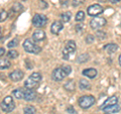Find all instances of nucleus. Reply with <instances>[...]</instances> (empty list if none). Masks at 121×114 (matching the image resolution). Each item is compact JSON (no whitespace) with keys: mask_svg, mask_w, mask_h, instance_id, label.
Returning <instances> with one entry per match:
<instances>
[{"mask_svg":"<svg viewBox=\"0 0 121 114\" xmlns=\"http://www.w3.org/2000/svg\"><path fill=\"white\" fill-rule=\"evenodd\" d=\"M32 39L35 43H39V41H43L45 39V32L41 29H37L33 32L32 35Z\"/></svg>","mask_w":121,"mask_h":114,"instance_id":"11","label":"nucleus"},{"mask_svg":"<svg viewBox=\"0 0 121 114\" xmlns=\"http://www.w3.org/2000/svg\"><path fill=\"white\" fill-rule=\"evenodd\" d=\"M5 54V48H0V57H2L3 55Z\"/></svg>","mask_w":121,"mask_h":114,"instance_id":"37","label":"nucleus"},{"mask_svg":"<svg viewBox=\"0 0 121 114\" xmlns=\"http://www.w3.org/2000/svg\"><path fill=\"white\" fill-rule=\"evenodd\" d=\"M63 69L65 70V72L67 73V75H70L72 72V68L70 66H63Z\"/></svg>","mask_w":121,"mask_h":114,"instance_id":"34","label":"nucleus"},{"mask_svg":"<svg viewBox=\"0 0 121 114\" xmlns=\"http://www.w3.org/2000/svg\"><path fill=\"white\" fill-rule=\"evenodd\" d=\"M7 17H8V13H7L6 11L3 10L0 12V22H3L4 20H6Z\"/></svg>","mask_w":121,"mask_h":114,"instance_id":"30","label":"nucleus"},{"mask_svg":"<svg viewBox=\"0 0 121 114\" xmlns=\"http://www.w3.org/2000/svg\"><path fill=\"white\" fill-rule=\"evenodd\" d=\"M0 37H1V27H0Z\"/></svg>","mask_w":121,"mask_h":114,"instance_id":"40","label":"nucleus"},{"mask_svg":"<svg viewBox=\"0 0 121 114\" xmlns=\"http://www.w3.org/2000/svg\"><path fill=\"white\" fill-rule=\"evenodd\" d=\"M67 73L65 72V70L63 69V67L60 68H56V69H55L54 71H52V78L54 81L56 82H60L62 81L63 79H65L67 77Z\"/></svg>","mask_w":121,"mask_h":114,"instance_id":"7","label":"nucleus"},{"mask_svg":"<svg viewBox=\"0 0 121 114\" xmlns=\"http://www.w3.org/2000/svg\"><path fill=\"white\" fill-rule=\"evenodd\" d=\"M82 28H83L82 24H77V26H76V30H77V32H80L82 30Z\"/></svg>","mask_w":121,"mask_h":114,"instance_id":"36","label":"nucleus"},{"mask_svg":"<svg viewBox=\"0 0 121 114\" xmlns=\"http://www.w3.org/2000/svg\"><path fill=\"white\" fill-rule=\"evenodd\" d=\"M120 109H121V106L118 105V103L115 104V105H112V106H108V107H105L103 108L102 110H103L104 112L106 113H117L118 111H120Z\"/></svg>","mask_w":121,"mask_h":114,"instance_id":"16","label":"nucleus"},{"mask_svg":"<svg viewBox=\"0 0 121 114\" xmlns=\"http://www.w3.org/2000/svg\"><path fill=\"white\" fill-rule=\"evenodd\" d=\"M64 28V25L60 21H55L51 26V31L52 35H59L60 31Z\"/></svg>","mask_w":121,"mask_h":114,"instance_id":"12","label":"nucleus"},{"mask_svg":"<svg viewBox=\"0 0 121 114\" xmlns=\"http://www.w3.org/2000/svg\"><path fill=\"white\" fill-rule=\"evenodd\" d=\"M85 2V0H73V5L74 6H79L83 4V3Z\"/></svg>","mask_w":121,"mask_h":114,"instance_id":"32","label":"nucleus"},{"mask_svg":"<svg viewBox=\"0 0 121 114\" xmlns=\"http://www.w3.org/2000/svg\"><path fill=\"white\" fill-rule=\"evenodd\" d=\"M0 106H1V109L4 112H11L15 108V103H14L13 98L11 96H6L1 102Z\"/></svg>","mask_w":121,"mask_h":114,"instance_id":"4","label":"nucleus"},{"mask_svg":"<svg viewBox=\"0 0 121 114\" xmlns=\"http://www.w3.org/2000/svg\"><path fill=\"white\" fill-rule=\"evenodd\" d=\"M82 74L84 75L85 77H88L90 79H94L97 76V70L93 69V68H89V69H85Z\"/></svg>","mask_w":121,"mask_h":114,"instance_id":"15","label":"nucleus"},{"mask_svg":"<svg viewBox=\"0 0 121 114\" xmlns=\"http://www.w3.org/2000/svg\"><path fill=\"white\" fill-rule=\"evenodd\" d=\"M7 57H8L9 59H16L18 57V53L15 51V50H11L8 52V54H7Z\"/></svg>","mask_w":121,"mask_h":114,"instance_id":"27","label":"nucleus"},{"mask_svg":"<svg viewBox=\"0 0 121 114\" xmlns=\"http://www.w3.org/2000/svg\"><path fill=\"white\" fill-rule=\"evenodd\" d=\"M12 95L15 98H17V99H23L24 98V91H22L20 89H15L12 92Z\"/></svg>","mask_w":121,"mask_h":114,"instance_id":"21","label":"nucleus"},{"mask_svg":"<svg viewBox=\"0 0 121 114\" xmlns=\"http://www.w3.org/2000/svg\"><path fill=\"white\" fill-rule=\"evenodd\" d=\"M41 81V75L39 73H32L28 79L24 82V87L26 89H35Z\"/></svg>","mask_w":121,"mask_h":114,"instance_id":"1","label":"nucleus"},{"mask_svg":"<svg viewBox=\"0 0 121 114\" xmlns=\"http://www.w3.org/2000/svg\"><path fill=\"white\" fill-rule=\"evenodd\" d=\"M104 50L107 52L108 54H113V53H115L117 50H118V45L115 44H109L105 45Z\"/></svg>","mask_w":121,"mask_h":114,"instance_id":"17","label":"nucleus"},{"mask_svg":"<svg viewBox=\"0 0 121 114\" xmlns=\"http://www.w3.org/2000/svg\"><path fill=\"white\" fill-rule=\"evenodd\" d=\"M94 39H94V36L90 35H88V36L86 37V43L87 44H92L93 41H94Z\"/></svg>","mask_w":121,"mask_h":114,"instance_id":"33","label":"nucleus"},{"mask_svg":"<svg viewBox=\"0 0 121 114\" xmlns=\"http://www.w3.org/2000/svg\"><path fill=\"white\" fill-rule=\"evenodd\" d=\"M100 1H102V2H105V1H107V0H100Z\"/></svg>","mask_w":121,"mask_h":114,"instance_id":"41","label":"nucleus"},{"mask_svg":"<svg viewBox=\"0 0 121 114\" xmlns=\"http://www.w3.org/2000/svg\"><path fill=\"white\" fill-rule=\"evenodd\" d=\"M105 24H106V19L103 17H100V16H95L90 21V26L93 29H98V28L102 27V26H104Z\"/></svg>","mask_w":121,"mask_h":114,"instance_id":"8","label":"nucleus"},{"mask_svg":"<svg viewBox=\"0 0 121 114\" xmlns=\"http://www.w3.org/2000/svg\"><path fill=\"white\" fill-rule=\"evenodd\" d=\"M118 103V97L116 96H111L109 97L108 99H106L105 102L103 103V105L101 106V109H103L105 107H108V106H112V105H115Z\"/></svg>","mask_w":121,"mask_h":114,"instance_id":"13","label":"nucleus"},{"mask_svg":"<svg viewBox=\"0 0 121 114\" xmlns=\"http://www.w3.org/2000/svg\"><path fill=\"white\" fill-rule=\"evenodd\" d=\"M104 11L103 7L99 4H93L88 7V9H87V12L90 16H98V15H100L102 12Z\"/></svg>","mask_w":121,"mask_h":114,"instance_id":"9","label":"nucleus"},{"mask_svg":"<svg viewBox=\"0 0 121 114\" xmlns=\"http://www.w3.org/2000/svg\"><path fill=\"white\" fill-rule=\"evenodd\" d=\"M80 107L83 109H88L92 106L94 103H95V98L92 95H86V96H82L79 98L78 101Z\"/></svg>","mask_w":121,"mask_h":114,"instance_id":"3","label":"nucleus"},{"mask_svg":"<svg viewBox=\"0 0 121 114\" xmlns=\"http://www.w3.org/2000/svg\"><path fill=\"white\" fill-rule=\"evenodd\" d=\"M11 63L7 59H1L0 60V70H6L10 68Z\"/></svg>","mask_w":121,"mask_h":114,"instance_id":"20","label":"nucleus"},{"mask_svg":"<svg viewBox=\"0 0 121 114\" xmlns=\"http://www.w3.org/2000/svg\"><path fill=\"white\" fill-rule=\"evenodd\" d=\"M104 114H109V113H104Z\"/></svg>","mask_w":121,"mask_h":114,"instance_id":"42","label":"nucleus"},{"mask_svg":"<svg viewBox=\"0 0 121 114\" xmlns=\"http://www.w3.org/2000/svg\"><path fill=\"white\" fill-rule=\"evenodd\" d=\"M111 3H118V2H120L121 0H109Z\"/></svg>","mask_w":121,"mask_h":114,"instance_id":"38","label":"nucleus"},{"mask_svg":"<svg viewBox=\"0 0 121 114\" xmlns=\"http://www.w3.org/2000/svg\"><path fill=\"white\" fill-rule=\"evenodd\" d=\"M22 9H23V6H22L20 3H15V4L12 6V8H11V10H12L13 12H15V13L20 12Z\"/></svg>","mask_w":121,"mask_h":114,"instance_id":"25","label":"nucleus"},{"mask_svg":"<svg viewBox=\"0 0 121 114\" xmlns=\"http://www.w3.org/2000/svg\"><path fill=\"white\" fill-rule=\"evenodd\" d=\"M88 60H89V55H88V54H82V55L79 56L78 59H77L78 63H80V64L85 63V62H87Z\"/></svg>","mask_w":121,"mask_h":114,"instance_id":"24","label":"nucleus"},{"mask_svg":"<svg viewBox=\"0 0 121 114\" xmlns=\"http://www.w3.org/2000/svg\"><path fill=\"white\" fill-rule=\"evenodd\" d=\"M75 19H76V21H82V20H84L85 19V13L83 12V11H79V12L76 14Z\"/></svg>","mask_w":121,"mask_h":114,"instance_id":"26","label":"nucleus"},{"mask_svg":"<svg viewBox=\"0 0 121 114\" xmlns=\"http://www.w3.org/2000/svg\"><path fill=\"white\" fill-rule=\"evenodd\" d=\"M118 61H119V65L121 66V55L119 56V59H118Z\"/></svg>","mask_w":121,"mask_h":114,"instance_id":"39","label":"nucleus"},{"mask_svg":"<svg viewBox=\"0 0 121 114\" xmlns=\"http://www.w3.org/2000/svg\"><path fill=\"white\" fill-rule=\"evenodd\" d=\"M23 76H24V73L22 71H20V70H15V71L12 72V73L9 74V78H10L11 81L18 82V81H20V80L23 78Z\"/></svg>","mask_w":121,"mask_h":114,"instance_id":"10","label":"nucleus"},{"mask_svg":"<svg viewBox=\"0 0 121 114\" xmlns=\"http://www.w3.org/2000/svg\"><path fill=\"white\" fill-rule=\"evenodd\" d=\"M17 44H18V39H12V40L9 41L8 44H7V47H8L9 48H13L16 47Z\"/></svg>","mask_w":121,"mask_h":114,"instance_id":"28","label":"nucleus"},{"mask_svg":"<svg viewBox=\"0 0 121 114\" xmlns=\"http://www.w3.org/2000/svg\"><path fill=\"white\" fill-rule=\"evenodd\" d=\"M71 16H72V13L71 12H64L60 14V19H62L64 22H68V21H70L71 19Z\"/></svg>","mask_w":121,"mask_h":114,"instance_id":"23","label":"nucleus"},{"mask_svg":"<svg viewBox=\"0 0 121 114\" xmlns=\"http://www.w3.org/2000/svg\"><path fill=\"white\" fill-rule=\"evenodd\" d=\"M23 113L24 114H35L36 113V109L31 105H27L26 107H24Z\"/></svg>","mask_w":121,"mask_h":114,"instance_id":"22","label":"nucleus"},{"mask_svg":"<svg viewBox=\"0 0 121 114\" xmlns=\"http://www.w3.org/2000/svg\"><path fill=\"white\" fill-rule=\"evenodd\" d=\"M64 88H65L67 91H70V92L74 91L75 88H76V84H75L74 80H70V81H68L66 84L64 85Z\"/></svg>","mask_w":121,"mask_h":114,"instance_id":"19","label":"nucleus"},{"mask_svg":"<svg viewBox=\"0 0 121 114\" xmlns=\"http://www.w3.org/2000/svg\"><path fill=\"white\" fill-rule=\"evenodd\" d=\"M48 3L44 1V0H39V8L41 9H47L48 8Z\"/></svg>","mask_w":121,"mask_h":114,"instance_id":"31","label":"nucleus"},{"mask_svg":"<svg viewBox=\"0 0 121 114\" xmlns=\"http://www.w3.org/2000/svg\"><path fill=\"white\" fill-rule=\"evenodd\" d=\"M79 88L81 90H89L91 88V85H90L89 81L82 79V80H80V83H79Z\"/></svg>","mask_w":121,"mask_h":114,"instance_id":"18","label":"nucleus"},{"mask_svg":"<svg viewBox=\"0 0 121 114\" xmlns=\"http://www.w3.org/2000/svg\"><path fill=\"white\" fill-rule=\"evenodd\" d=\"M23 48L26 53H30V54H39L40 53L41 48L39 47V45H36L35 44H33L30 39H25L23 41Z\"/></svg>","mask_w":121,"mask_h":114,"instance_id":"5","label":"nucleus"},{"mask_svg":"<svg viewBox=\"0 0 121 114\" xmlns=\"http://www.w3.org/2000/svg\"><path fill=\"white\" fill-rule=\"evenodd\" d=\"M67 112L70 114H76V110L74 109L73 106H69V107L67 108Z\"/></svg>","mask_w":121,"mask_h":114,"instance_id":"35","label":"nucleus"},{"mask_svg":"<svg viewBox=\"0 0 121 114\" xmlns=\"http://www.w3.org/2000/svg\"><path fill=\"white\" fill-rule=\"evenodd\" d=\"M76 48H77V45H76V43L74 40H69L68 41L66 47L64 48V50H63V58H64V60H70L71 57L75 54Z\"/></svg>","mask_w":121,"mask_h":114,"instance_id":"2","label":"nucleus"},{"mask_svg":"<svg viewBox=\"0 0 121 114\" xmlns=\"http://www.w3.org/2000/svg\"><path fill=\"white\" fill-rule=\"evenodd\" d=\"M36 97V93L32 89H26L24 91V98L23 99L26 101H32Z\"/></svg>","mask_w":121,"mask_h":114,"instance_id":"14","label":"nucleus"},{"mask_svg":"<svg viewBox=\"0 0 121 114\" xmlns=\"http://www.w3.org/2000/svg\"><path fill=\"white\" fill-rule=\"evenodd\" d=\"M23 1H26V0H23Z\"/></svg>","mask_w":121,"mask_h":114,"instance_id":"43","label":"nucleus"},{"mask_svg":"<svg viewBox=\"0 0 121 114\" xmlns=\"http://www.w3.org/2000/svg\"><path fill=\"white\" fill-rule=\"evenodd\" d=\"M96 36H97L99 39L103 40V39H106V33H105L104 31H101V30H98V31L96 32Z\"/></svg>","mask_w":121,"mask_h":114,"instance_id":"29","label":"nucleus"},{"mask_svg":"<svg viewBox=\"0 0 121 114\" xmlns=\"http://www.w3.org/2000/svg\"><path fill=\"white\" fill-rule=\"evenodd\" d=\"M48 22V17L45 15H43V14H35V16L32 18V24L35 26V27H43L45 26Z\"/></svg>","mask_w":121,"mask_h":114,"instance_id":"6","label":"nucleus"}]
</instances>
